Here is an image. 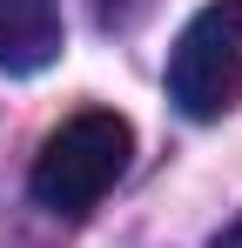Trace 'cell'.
<instances>
[{
	"instance_id": "3",
	"label": "cell",
	"mask_w": 242,
	"mask_h": 248,
	"mask_svg": "<svg viewBox=\"0 0 242 248\" xmlns=\"http://www.w3.org/2000/svg\"><path fill=\"white\" fill-rule=\"evenodd\" d=\"M61 0H0V67L7 74H40L61 61Z\"/></svg>"
},
{
	"instance_id": "1",
	"label": "cell",
	"mask_w": 242,
	"mask_h": 248,
	"mask_svg": "<svg viewBox=\"0 0 242 248\" xmlns=\"http://www.w3.org/2000/svg\"><path fill=\"white\" fill-rule=\"evenodd\" d=\"M128 155H135V127L121 121L115 108H81V114H68V121L40 141L27 188H34V202L54 208V215H87V208L128 174Z\"/></svg>"
},
{
	"instance_id": "2",
	"label": "cell",
	"mask_w": 242,
	"mask_h": 248,
	"mask_svg": "<svg viewBox=\"0 0 242 248\" xmlns=\"http://www.w3.org/2000/svg\"><path fill=\"white\" fill-rule=\"evenodd\" d=\"M242 94V0H208L168 47V101L189 121H222Z\"/></svg>"
},
{
	"instance_id": "4",
	"label": "cell",
	"mask_w": 242,
	"mask_h": 248,
	"mask_svg": "<svg viewBox=\"0 0 242 248\" xmlns=\"http://www.w3.org/2000/svg\"><path fill=\"white\" fill-rule=\"evenodd\" d=\"M208 248H242V215H236V221H229V228H222V235H215Z\"/></svg>"
}]
</instances>
